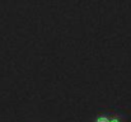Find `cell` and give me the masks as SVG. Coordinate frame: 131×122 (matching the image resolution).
<instances>
[{
  "mask_svg": "<svg viewBox=\"0 0 131 122\" xmlns=\"http://www.w3.org/2000/svg\"><path fill=\"white\" fill-rule=\"evenodd\" d=\"M127 113L115 109V111H101L95 113L88 122H127Z\"/></svg>",
  "mask_w": 131,
  "mask_h": 122,
  "instance_id": "1",
  "label": "cell"
}]
</instances>
